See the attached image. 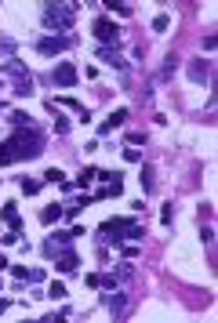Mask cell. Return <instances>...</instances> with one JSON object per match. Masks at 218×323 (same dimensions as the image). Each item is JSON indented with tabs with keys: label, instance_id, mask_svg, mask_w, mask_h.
I'll use <instances>...</instances> for the list:
<instances>
[{
	"label": "cell",
	"instance_id": "cell-19",
	"mask_svg": "<svg viewBox=\"0 0 218 323\" xmlns=\"http://www.w3.org/2000/svg\"><path fill=\"white\" fill-rule=\"evenodd\" d=\"M58 218H62V204H51V207L40 211V222H44V225H55Z\"/></svg>",
	"mask_w": 218,
	"mask_h": 323
},
{
	"label": "cell",
	"instance_id": "cell-9",
	"mask_svg": "<svg viewBox=\"0 0 218 323\" xmlns=\"http://www.w3.org/2000/svg\"><path fill=\"white\" fill-rule=\"evenodd\" d=\"M51 80H55L58 87H76L80 76H76V66H73V62H58L55 73H51Z\"/></svg>",
	"mask_w": 218,
	"mask_h": 323
},
{
	"label": "cell",
	"instance_id": "cell-7",
	"mask_svg": "<svg viewBox=\"0 0 218 323\" xmlns=\"http://www.w3.org/2000/svg\"><path fill=\"white\" fill-rule=\"evenodd\" d=\"M73 48V40H69V33H48V37H40L37 40V51L44 55V58H55V55H62V51H69Z\"/></svg>",
	"mask_w": 218,
	"mask_h": 323
},
{
	"label": "cell",
	"instance_id": "cell-31",
	"mask_svg": "<svg viewBox=\"0 0 218 323\" xmlns=\"http://www.w3.org/2000/svg\"><path fill=\"white\" fill-rule=\"evenodd\" d=\"M124 160H131V164H138V160H142V152H138L135 145H128V149H124Z\"/></svg>",
	"mask_w": 218,
	"mask_h": 323
},
{
	"label": "cell",
	"instance_id": "cell-16",
	"mask_svg": "<svg viewBox=\"0 0 218 323\" xmlns=\"http://www.w3.org/2000/svg\"><path fill=\"white\" fill-rule=\"evenodd\" d=\"M120 193H124V182L113 178V182H102V189L91 196V200H113V196H120Z\"/></svg>",
	"mask_w": 218,
	"mask_h": 323
},
{
	"label": "cell",
	"instance_id": "cell-25",
	"mask_svg": "<svg viewBox=\"0 0 218 323\" xmlns=\"http://www.w3.org/2000/svg\"><path fill=\"white\" fill-rule=\"evenodd\" d=\"M22 193L26 196H37L40 193V178H22Z\"/></svg>",
	"mask_w": 218,
	"mask_h": 323
},
{
	"label": "cell",
	"instance_id": "cell-23",
	"mask_svg": "<svg viewBox=\"0 0 218 323\" xmlns=\"http://www.w3.org/2000/svg\"><path fill=\"white\" fill-rule=\"evenodd\" d=\"M171 29V15H157V19H153V33H167Z\"/></svg>",
	"mask_w": 218,
	"mask_h": 323
},
{
	"label": "cell",
	"instance_id": "cell-41",
	"mask_svg": "<svg viewBox=\"0 0 218 323\" xmlns=\"http://www.w3.org/2000/svg\"><path fill=\"white\" fill-rule=\"evenodd\" d=\"M4 113H8V109H4V105H0V116H4Z\"/></svg>",
	"mask_w": 218,
	"mask_h": 323
},
{
	"label": "cell",
	"instance_id": "cell-2",
	"mask_svg": "<svg viewBox=\"0 0 218 323\" xmlns=\"http://www.w3.org/2000/svg\"><path fill=\"white\" fill-rule=\"evenodd\" d=\"M142 233H146V225L138 218H105L102 229H98V240L102 243H117V251H120V243L142 240Z\"/></svg>",
	"mask_w": 218,
	"mask_h": 323
},
{
	"label": "cell",
	"instance_id": "cell-42",
	"mask_svg": "<svg viewBox=\"0 0 218 323\" xmlns=\"http://www.w3.org/2000/svg\"><path fill=\"white\" fill-rule=\"evenodd\" d=\"M0 87H4V76H0Z\"/></svg>",
	"mask_w": 218,
	"mask_h": 323
},
{
	"label": "cell",
	"instance_id": "cell-29",
	"mask_svg": "<svg viewBox=\"0 0 218 323\" xmlns=\"http://www.w3.org/2000/svg\"><path fill=\"white\" fill-rule=\"evenodd\" d=\"M44 182H66V175H62L58 167H48V171H44Z\"/></svg>",
	"mask_w": 218,
	"mask_h": 323
},
{
	"label": "cell",
	"instance_id": "cell-32",
	"mask_svg": "<svg viewBox=\"0 0 218 323\" xmlns=\"http://www.w3.org/2000/svg\"><path fill=\"white\" fill-rule=\"evenodd\" d=\"M171 214H175V207L164 204V207H160V222H164V225H171Z\"/></svg>",
	"mask_w": 218,
	"mask_h": 323
},
{
	"label": "cell",
	"instance_id": "cell-40",
	"mask_svg": "<svg viewBox=\"0 0 218 323\" xmlns=\"http://www.w3.org/2000/svg\"><path fill=\"white\" fill-rule=\"evenodd\" d=\"M4 269H11V265H8V258H4V254H0V272H4Z\"/></svg>",
	"mask_w": 218,
	"mask_h": 323
},
{
	"label": "cell",
	"instance_id": "cell-38",
	"mask_svg": "<svg viewBox=\"0 0 218 323\" xmlns=\"http://www.w3.org/2000/svg\"><path fill=\"white\" fill-rule=\"evenodd\" d=\"M0 48H4V51H8V55H11V51H15V44H11V40H8V37H4V40H0Z\"/></svg>",
	"mask_w": 218,
	"mask_h": 323
},
{
	"label": "cell",
	"instance_id": "cell-27",
	"mask_svg": "<svg viewBox=\"0 0 218 323\" xmlns=\"http://www.w3.org/2000/svg\"><path fill=\"white\" fill-rule=\"evenodd\" d=\"M48 294H51L55 301H62V298H66V283H62V280H55V283L48 287Z\"/></svg>",
	"mask_w": 218,
	"mask_h": 323
},
{
	"label": "cell",
	"instance_id": "cell-28",
	"mask_svg": "<svg viewBox=\"0 0 218 323\" xmlns=\"http://www.w3.org/2000/svg\"><path fill=\"white\" fill-rule=\"evenodd\" d=\"M124 138H128V145H146V134L142 131H128Z\"/></svg>",
	"mask_w": 218,
	"mask_h": 323
},
{
	"label": "cell",
	"instance_id": "cell-5",
	"mask_svg": "<svg viewBox=\"0 0 218 323\" xmlns=\"http://www.w3.org/2000/svg\"><path fill=\"white\" fill-rule=\"evenodd\" d=\"M91 37L98 40V48H117V44H120L117 19H95V22H91Z\"/></svg>",
	"mask_w": 218,
	"mask_h": 323
},
{
	"label": "cell",
	"instance_id": "cell-21",
	"mask_svg": "<svg viewBox=\"0 0 218 323\" xmlns=\"http://www.w3.org/2000/svg\"><path fill=\"white\" fill-rule=\"evenodd\" d=\"M95 178H98V167H84V171H80V178H76V186H80V189H87Z\"/></svg>",
	"mask_w": 218,
	"mask_h": 323
},
{
	"label": "cell",
	"instance_id": "cell-26",
	"mask_svg": "<svg viewBox=\"0 0 218 323\" xmlns=\"http://www.w3.org/2000/svg\"><path fill=\"white\" fill-rule=\"evenodd\" d=\"M11 276H15V283H29V269L26 265H11Z\"/></svg>",
	"mask_w": 218,
	"mask_h": 323
},
{
	"label": "cell",
	"instance_id": "cell-8",
	"mask_svg": "<svg viewBox=\"0 0 218 323\" xmlns=\"http://www.w3.org/2000/svg\"><path fill=\"white\" fill-rule=\"evenodd\" d=\"M131 265H128V261H124V265L120 269H113V272H98V287H105V290H117L124 280H131Z\"/></svg>",
	"mask_w": 218,
	"mask_h": 323
},
{
	"label": "cell",
	"instance_id": "cell-12",
	"mask_svg": "<svg viewBox=\"0 0 218 323\" xmlns=\"http://www.w3.org/2000/svg\"><path fill=\"white\" fill-rule=\"evenodd\" d=\"M95 55L102 58V62H109V66H113V69H128V62H124V55H120V48H95Z\"/></svg>",
	"mask_w": 218,
	"mask_h": 323
},
{
	"label": "cell",
	"instance_id": "cell-22",
	"mask_svg": "<svg viewBox=\"0 0 218 323\" xmlns=\"http://www.w3.org/2000/svg\"><path fill=\"white\" fill-rule=\"evenodd\" d=\"M120 254H124V258L131 261V258H138V254H142V247H138L135 240H128V243H120Z\"/></svg>",
	"mask_w": 218,
	"mask_h": 323
},
{
	"label": "cell",
	"instance_id": "cell-35",
	"mask_svg": "<svg viewBox=\"0 0 218 323\" xmlns=\"http://www.w3.org/2000/svg\"><path fill=\"white\" fill-rule=\"evenodd\" d=\"M113 11H117V15H120V19H128V15H131V11H135V8H131V4H117V8H113Z\"/></svg>",
	"mask_w": 218,
	"mask_h": 323
},
{
	"label": "cell",
	"instance_id": "cell-34",
	"mask_svg": "<svg viewBox=\"0 0 218 323\" xmlns=\"http://www.w3.org/2000/svg\"><path fill=\"white\" fill-rule=\"evenodd\" d=\"M200 240H204V243H211V240H214V233H211V225H200Z\"/></svg>",
	"mask_w": 218,
	"mask_h": 323
},
{
	"label": "cell",
	"instance_id": "cell-10",
	"mask_svg": "<svg viewBox=\"0 0 218 323\" xmlns=\"http://www.w3.org/2000/svg\"><path fill=\"white\" fill-rule=\"evenodd\" d=\"M102 305L109 312H113V319L117 316H124V305H128V294H124V290H109V294H102Z\"/></svg>",
	"mask_w": 218,
	"mask_h": 323
},
{
	"label": "cell",
	"instance_id": "cell-4",
	"mask_svg": "<svg viewBox=\"0 0 218 323\" xmlns=\"http://www.w3.org/2000/svg\"><path fill=\"white\" fill-rule=\"evenodd\" d=\"M0 76H11V84H15V95H19V98L33 95V80H29L33 73H29V69L19 62V58H8V62L0 66Z\"/></svg>",
	"mask_w": 218,
	"mask_h": 323
},
{
	"label": "cell",
	"instance_id": "cell-37",
	"mask_svg": "<svg viewBox=\"0 0 218 323\" xmlns=\"http://www.w3.org/2000/svg\"><path fill=\"white\" fill-rule=\"evenodd\" d=\"M44 280V269H29V283H40Z\"/></svg>",
	"mask_w": 218,
	"mask_h": 323
},
{
	"label": "cell",
	"instance_id": "cell-30",
	"mask_svg": "<svg viewBox=\"0 0 218 323\" xmlns=\"http://www.w3.org/2000/svg\"><path fill=\"white\" fill-rule=\"evenodd\" d=\"M58 105H66V109H76V113H84V105L80 102H76V98H55Z\"/></svg>",
	"mask_w": 218,
	"mask_h": 323
},
{
	"label": "cell",
	"instance_id": "cell-33",
	"mask_svg": "<svg viewBox=\"0 0 218 323\" xmlns=\"http://www.w3.org/2000/svg\"><path fill=\"white\" fill-rule=\"evenodd\" d=\"M200 48H204V55H211V51H214V33H207V37H204V44H200Z\"/></svg>",
	"mask_w": 218,
	"mask_h": 323
},
{
	"label": "cell",
	"instance_id": "cell-15",
	"mask_svg": "<svg viewBox=\"0 0 218 323\" xmlns=\"http://www.w3.org/2000/svg\"><path fill=\"white\" fill-rule=\"evenodd\" d=\"M4 222H8L11 233H22V218H19V204H15V200L4 204Z\"/></svg>",
	"mask_w": 218,
	"mask_h": 323
},
{
	"label": "cell",
	"instance_id": "cell-11",
	"mask_svg": "<svg viewBox=\"0 0 218 323\" xmlns=\"http://www.w3.org/2000/svg\"><path fill=\"white\" fill-rule=\"evenodd\" d=\"M55 269L58 272H76V269H80V254H76L73 247L62 251V254H55Z\"/></svg>",
	"mask_w": 218,
	"mask_h": 323
},
{
	"label": "cell",
	"instance_id": "cell-3",
	"mask_svg": "<svg viewBox=\"0 0 218 323\" xmlns=\"http://www.w3.org/2000/svg\"><path fill=\"white\" fill-rule=\"evenodd\" d=\"M76 22V4H44V29L48 33H69Z\"/></svg>",
	"mask_w": 218,
	"mask_h": 323
},
{
	"label": "cell",
	"instance_id": "cell-1",
	"mask_svg": "<svg viewBox=\"0 0 218 323\" xmlns=\"http://www.w3.org/2000/svg\"><path fill=\"white\" fill-rule=\"evenodd\" d=\"M44 152V134L40 127H15L8 134V142H0V167L8 164H22Z\"/></svg>",
	"mask_w": 218,
	"mask_h": 323
},
{
	"label": "cell",
	"instance_id": "cell-18",
	"mask_svg": "<svg viewBox=\"0 0 218 323\" xmlns=\"http://www.w3.org/2000/svg\"><path fill=\"white\" fill-rule=\"evenodd\" d=\"M44 105H48V113H55V134H69V116H62V113H58L55 98H51V102H44Z\"/></svg>",
	"mask_w": 218,
	"mask_h": 323
},
{
	"label": "cell",
	"instance_id": "cell-36",
	"mask_svg": "<svg viewBox=\"0 0 218 323\" xmlns=\"http://www.w3.org/2000/svg\"><path fill=\"white\" fill-rule=\"evenodd\" d=\"M73 189H76V182H58V193H66V196H69Z\"/></svg>",
	"mask_w": 218,
	"mask_h": 323
},
{
	"label": "cell",
	"instance_id": "cell-20",
	"mask_svg": "<svg viewBox=\"0 0 218 323\" xmlns=\"http://www.w3.org/2000/svg\"><path fill=\"white\" fill-rule=\"evenodd\" d=\"M142 189H146V196L157 189V171H153V167L146 164V171H142Z\"/></svg>",
	"mask_w": 218,
	"mask_h": 323
},
{
	"label": "cell",
	"instance_id": "cell-17",
	"mask_svg": "<svg viewBox=\"0 0 218 323\" xmlns=\"http://www.w3.org/2000/svg\"><path fill=\"white\" fill-rule=\"evenodd\" d=\"M189 80H193V84H207V80H211L204 58H193V62H189Z\"/></svg>",
	"mask_w": 218,
	"mask_h": 323
},
{
	"label": "cell",
	"instance_id": "cell-6",
	"mask_svg": "<svg viewBox=\"0 0 218 323\" xmlns=\"http://www.w3.org/2000/svg\"><path fill=\"white\" fill-rule=\"evenodd\" d=\"M76 236H84V225H73L69 233H48V240H44V254L55 258V254H62V251H69Z\"/></svg>",
	"mask_w": 218,
	"mask_h": 323
},
{
	"label": "cell",
	"instance_id": "cell-39",
	"mask_svg": "<svg viewBox=\"0 0 218 323\" xmlns=\"http://www.w3.org/2000/svg\"><path fill=\"white\" fill-rule=\"evenodd\" d=\"M8 309H11V301H8V298H0V316H4Z\"/></svg>",
	"mask_w": 218,
	"mask_h": 323
},
{
	"label": "cell",
	"instance_id": "cell-13",
	"mask_svg": "<svg viewBox=\"0 0 218 323\" xmlns=\"http://www.w3.org/2000/svg\"><path fill=\"white\" fill-rule=\"evenodd\" d=\"M124 120H128V109H117V113H109L105 120H102V124H98V134L105 138V134H113L120 124H124Z\"/></svg>",
	"mask_w": 218,
	"mask_h": 323
},
{
	"label": "cell",
	"instance_id": "cell-24",
	"mask_svg": "<svg viewBox=\"0 0 218 323\" xmlns=\"http://www.w3.org/2000/svg\"><path fill=\"white\" fill-rule=\"evenodd\" d=\"M175 66H178V58H175V55H167V58H164V69H160V80H171Z\"/></svg>",
	"mask_w": 218,
	"mask_h": 323
},
{
	"label": "cell",
	"instance_id": "cell-14",
	"mask_svg": "<svg viewBox=\"0 0 218 323\" xmlns=\"http://www.w3.org/2000/svg\"><path fill=\"white\" fill-rule=\"evenodd\" d=\"M4 120H8L11 127H37V120L29 116L26 109H8V113H4Z\"/></svg>",
	"mask_w": 218,
	"mask_h": 323
}]
</instances>
